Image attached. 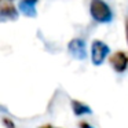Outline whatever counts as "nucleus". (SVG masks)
<instances>
[{
    "label": "nucleus",
    "mask_w": 128,
    "mask_h": 128,
    "mask_svg": "<svg viewBox=\"0 0 128 128\" xmlns=\"http://www.w3.org/2000/svg\"><path fill=\"white\" fill-rule=\"evenodd\" d=\"M90 12H91L92 18L98 22L106 24L112 20V11L103 0H91Z\"/></svg>",
    "instance_id": "obj_1"
},
{
    "label": "nucleus",
    "mask_w": 128,
    "mask_h": 128,
    "mask_svg": "<svg viewBox=\"0 0 128 128\" xmlns=\"http://www.w3.org/2000/svg\"><path fill=\"white\" fill-rule=\"evenodd\" d=\"M109 47L105 44L103 42L95 40L91 46V59L94 65H100L103 62V59L108 56L109 54Z\"/></svg>",
    "instance_id": "obj_2"
},
{
    "label": "nucleus",
    "mask_w": 128,
    "mask_h": 128,
    "mask_svg": "<svg viewBox=\"0 0 128 128\" xmlns=\"http://www.w3.org/2000/svg\"><path fill=\"white\" fill-rule=\"evenodd\" d=\"M110 64L116 72H124L128 66V56L122 51H117L110 56Z\"/></svg>",
    "instance_id": "obj_3"
},
{
    "label": "nucleus",
    "mask_w": 128,
    "mask_h": 128,
    "mask_svg": "<svg viewBox=\"0 0 128 128\" xmlns=\"http://www.w3.org/2000/svg\"><path fill=\"white\" fill-rule=\"evenodd\" d=\"M69 52L72 54L74 58L77 59H84L87 55L86 51V46H84V42L80 39H74L69 43Z\"/></svg>",
    "instance_id": "obj_4"
},
{
    "label": "nucleus",
    "mask_w": 128,
    "mask_h": 128,
    "mask_svg": "<svg viewBox=\"0 0 128 128\" xmlns=\"http://www.w3.org/2000/svg\"><path fill=\"white\" fill-rule=\"evenodd\" d=\"M34 3H36V0H22V3L20 4V10L28 17H34V14H36Z\"/></svg>",
    "instance_id": "obj_5"
},
{
    "label": "nucleus",
    "mask_w": 128,
    "mask_h": 128,
    "mask_svg": "<svg viewBox=\"0 0 128 128\" xmlns=\"http://www.w3.org/2000/svg\"><path fill=\"white\" fill-rule=\"evenodd\" d=\"M72 105H73V110H74V114H76V116H83V114H86V113H91V109H90L87 105L81 103V102L73 100Z\"/></svg>",
    "instance_id": "obj_6"
},
{
    "label": "nucleus",
    "mask_w": 128,
    "mask_h": 128,
    "mask_svg": "<svg viewBox=\"0 0 128 128\" xmlns=\"http://www.w3.org/2000/svg\"><path fill=\"white\" fill-rule=\"evenodd\" d=\"M0 14L7 15V17H15V15H17V11H15V8L11 4H3V6L0 7Z\"/></svg>",
    "instance_id": "obj_7"
},
{
    "label": "nucleus",
    "mask_w": 128,
    "mask_h": 128,
    "mask_svg": "<svg viewBox=\"0 0 128 128\" xmlns=\"http://www.w3.org/2000/svg\"><path fill=\"white\" fill-rule=\"evenodd\" d=\"M80 125H81V128H92L91 125H90V124H87V122H81Z\"/></svg>",
    "instance_id": "obj_8"
},
{
    "label": "nucleus",
    "mask_w": 128,
    "mask_h": 128,
    "mask_svg": "<svg viewBox=\"0 0 128 128\" xmlns=\"http://www.w3.org/2000/svg\"><path fill=\"white\" fill-rule=\"evenodd\" d=\"M125 26H127V28H125V30H127V42H128V20H127V25H125Z\"/></svg>",
    "instance_id": "obj_9"
},
{
    "label": "nucleus",
    "mask_w": 128,
    "mask_h": 128,
    "mask_svg": "<svg viewBox=\"0 0 128 128\" xmlns=\"http://www.w3.org/2000/svg\"><path fill=\"white\" fill-rule=\"evenodd\" d=\"M40 128H54V127H51V125H44V127H40Z\"/></svg>",
    "instance_id": "obj_10"
}]
</instances>
